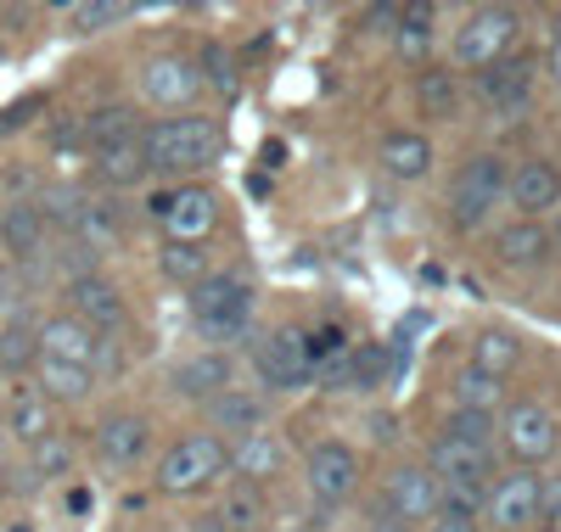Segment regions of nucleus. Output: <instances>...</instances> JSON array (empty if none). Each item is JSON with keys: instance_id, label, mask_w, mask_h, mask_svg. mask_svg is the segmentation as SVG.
<instances>
[{"instance_id": "b1692460", "label": "nucleus", "mask_w": 561, "mask_h": 532, "mask_svg": "<svg viewBox=\"0 0 561 532\" xmlns=\"http://www.w3.org/2000/svg\"><path fill=\"white\" fill-rule=\"evenodd\" d=\"M494 258L505 269H539L550 258V230L539 219H511L505 230H494Z\"/></svg>"}, {"instance_id": "37998d69", "label": "nucleus", "mask_w": 561, "mask_h": 532, "mask_svg": "<svg viewBox=\"0 0 561 532\" xmlns=\"http://www.w3.org/2000/svg\"><path fill=\"white\" fill-rule=\"evenodd\" d=\"M197 68H203V84L214 79V84H219L225 95H230V90H237V73H230V57L219 51V45H208V51H203V62H197Z\"/></svg>"}, {"instance_id": "a211bd4d", "label": "nucleus", "mask_w": 561, "mask_h": 532, "mask_svg": "<svg viewBox=\"0 0 561 532\" xmlns=\"http://www.w3.org/2000/svg\"><path fill=\"white\" fill-rule=\"evenodd\" d=\"M152 449V420L147 415H107L96 426V460L107 471H135Z\"/></svg>"}, {"instance_id": "864d4df0", "label": "nucleus", "mask_w": 561, "mask_h": 532, "mask_svg": "<svg viewBox=\"0 0 561 532\" xmlns=\"http://www.w3.org/2000/svg\"><path fill=\"white\" fill-rule=\"evenodd\" d=\"M0 476H7V443H0Z\"/></svg>"}, {"instance_id": "f8f14e48", "label": "nucleus", "mask_w": 561, "mask_h": 532, "mask_svg": "<svg viewBox=\"0 0 561 532\" xmlns=\"http://www.w3.org/2000/svg\"><path fill=\"white\" fill-rule=\"evenodd\" d=\"M539 488H545V476L539 471H523V465H511L505 476H494V488H489V521L500 532H528L539 527Z\"/></svg>"}, {"instance_id": "412c9836", "label": "nucleus", "mask_w": 561, "mask_h": 532, "mask_svg": "<svg viewBox=\"0 0 561 532\" xmlns=\"http://www.w3.org/2000/svg\"><path fill=\"white\" fill-rule=\"evenodd\" d=\"M280 471H287V443H280L275 431H253V438L230 443V476H242L248 488H259V482H275Z\"/></svg>"}, {"instance_id": "a878e982", "label": "nucleus", "mask_w": 561, "mask_h": 532, "mask_svg": "<svg viewBox=\"0 0 561 532\" xmlns=\"http://www.w3.org/2000/svg\"><path fill=\"white\" fill-rule=\"evenodd\" d=\"M382 169H388L393 180H421V174L433 169V140L415 135V129L382 135Z\"/></svg>"}, {"instance_id": "473e14b6", "label": "nucleus", "mask_w": 561, "mask_h": 532, "mask_svg": "<svg viewBox=\"0 0 561 532\" xmlns=\"http://www.w3.org/2000/svg\"><path fill=\"white\" fill-rule=\"evenodd\" d=\"M39 365V336L28 320H7L0 325V375H28Z\"/></svg>"}, {"instance_id": "f03ea898", "label": "nucleus", "mask_w": 561, "mask_h": 532, "mask_svg": "<svg viewBox=\"0 0 561 532\" xmlns=\"http://www.w3.org/2000/svg\"><path fill=\"white\" fill-rule=\"evenodd\" d=\"M140 140H147L152 174H197L219 158L225 129H219V118H158L140 129Z\"/></svg>"}, {"instance_id": "5fc2aeb1", "label": "nucleus", "mask_w": 561, "mask_h": 532, "mask_svg": "<svg viewBox=\"0 0 561 532\" xmlns=\"http://www.w3.org/2000/svg\"><path fill=\"white\" fill-rule=\"evenodd\" d=\"M0 415H7V404H0Z\"/></svg>"}, {"instance_id": "4c0bfd02", "label": "nucleus", "mask_w": 561, "mask_h": 532, "mask_svg": "<svg viewBox=\"0 0 561 532\" xmlns=\"http://www.w3.org/2000/svg\"><path fill=\"white\" fill-rule=\"evenodd\" d=\"M28 471H34V482L68 476V471H73V438H68V431H51V438H39V443L28 449Z\"/></svg>"}, {"instance_id": "e433bc0d", "label": "nucleus", "mask_w": 561, "mask_h": 532, "mask_svg": "<svg viewBox=\"0 0 561 532\" xmlns=\"http://www.w3.org/2000/svg\"><path fill=\"white\" fill-rule=\"evenodd\" d=\"M444 438H455V443H466V449L494 454V449H500V420H494V415H478V409H455L449 426H444Z\"/></svg>"}, {"instance_id": "72a5a7b5", "label": "nucleus", "mask_w": 561, "mask_h": 532, "mask_svg": "<svg viewBox=\"0 0 561 532\" xmlns=\"http://www.w3.org/2000/svg\"><path fill=\"white\" fill-rule=\"evenodd\" d=\"M73 241H79V247H90V253H107V247H118V241H124L118 208H113V203H84Z\"/></svg>"}, {"instance_id": "20e7f679", "label": "nucleus", "mask_w": 561, "mask_h": 532, "mask_svg": "<svg viewBox=\"0 0 561 532\" xmlns=\"http://www.w3.org/2000/svg\"><path fill=\"white\" fill-rule=\"evenodd\" d=\"M253 375L264 393H304L314 386V354H309V331L298 325H275L253 336Z\"/></svg>"}, {"instance_id": "9b49d317", "label": "nucleus", "mask_w": 561, "mask_h": 532, "mask_svg": "<svg viewBox=\"0 0 561 532\" xmlns=\"http://www.w3.org/2000/svg\"><path fill=\"white\" fill-rule=\"evenodd\" d=\"M158 208V219H163V241H203L214 235V224H219V197L208 185H180V190H169V197H158L152 203Z\"/></svg>"}, {"instance_id": "7ed1b4c3", "label": "nucleus", "mask_w": 561, "mask_h": 532, "mask_svg": "<svg viewBox=\"0 0 561 532\" xmlns=\"http://www.w3.org/2000/svg\"><path fill=\"white\" fill-rule=\"evenodd\" d=\"M219 476H230V443L214 438V431H185V438L169 443L163 460H158V488L169 499L208 494Z\"/></svg>"}, {"instance_id": "4468645a", "label": "nucleus", "mask_w": 561, "mask_h": 532, "mask_svg": "<svg viewBox=\"0 0 561 532\" xmlns=\"http://www.w3.org/2000/svg\"><path fill=\"white\" fill-rule=\"evenodd\" d=\"M382 516H393V521H404V527H433V516H438V476H433L427 465H399V471H388Z\"/></svg>"}, {"instance_id": "603ef678", "label": "nucleus", "mask_w": 561, "mask_h": 532, "mask_svg": "<svg viewBox=\"0 0 561 532\" xmlns=\"http://www.w3.org/2000/svg\"><path fill=\"white\" fill-rule=\"evenodd\" d=\"M550 45H561V7L550 12Z\"/></svg>"}, {"instance_id": "8fccbe9b", "label": "nucleus", "mask_w": 561, "mask_h": 532, "mask_svg": "<svg viewBox=\"0 0 561 532\" xmlns=\"http://www.w3.org/2000/svg\"><path fill=\"white\" fill-rule=\"evenodd\" d=\"M539 68H545V73H550V79L561 84V45H550V51H545V62H539Z\"/></svg>"}, {"instance_id": "39448f33", "label": "nucleus", "mask_w": 561, "mask_h": 532, "mask_svg": "<svg viewBox=\"0 0 561 532\" xmlns=\"http://www.w3.org/2000/svg\"><path fill=\"white\" fill-rule=\"evenodd\" d=\"M505 180H511L505 158H494V152L466 158V163L455 169V180H449V213H455V224H460V230H478V224L505 203Z\"/></svg>"}, {"instance_id": "c03bdc74", "label": "nucleus", "mask_w": 561, "mask_h": 532, "mask_svg": "<svg viewBox=\"0 0 561 532\" xmlns=\"http://www.w3.org/2000/svg\"><path fill=\"white\" fill-rule=\"evenodd\" d=\"M45 107V95H23V102H12V107H0V135H12V129H23L34 113Z\"/></svg>"}, {"instance_id": "2eb2a0df", "label": "nucleus", "mask_w": 561, "mask_h": 532, "mask_svg": "<svg viewBox=\"0 0 561 532\" xmlns=\"http://www.w3.org/2000/svg\"><path fill=\"white\" fill-rule=\"evenodd\" d=\"M505 203L517 208V219H545L550 208H561V169L550 158H523L505 180Z\"/></svg>"}, {"instance_id": "393cba45", "label": "nucleus", "mask_w": 561, "mask_h": 532, "mask_svg": "<svg viewBox=\"0 0 561 532\" xmlns=\"http://www.w3.org/2000/svg\"><path fill=\"white\" fill-rule=\"evenodd\" d=\"M79 135H84V147H90V152H107V147H124V140L140 135V118H135V107L107 102V107H96V113H84V118H79Z\"/></svg>"}, {"instance_id": "ea45409f", "label": "nucleus", "mask_w": 561, "mask_h": 532, "mask_svg": "<svg viewBox=\"0 0 561 532\" xmlns=\"http://www.w3.org/2000/svg\"><path fill=\"white\" fill-rule=\"evenodd\" d=\"M62 18H68V34H102V28L124 23L129 7H113V0H79V7H68Z\"/></svg>"}, {"instance_id": "de8ad7c7", "label": "nucleus", "mask_w": 561, "mask_h": 532, "mask_svg": "<svg viewBox=\"0 0 561 532\" xmlns=\"http://www.w3.org/2000/svg\"><path fill=\"white\" fill-rule=\"evenodd\" d=\"M399 18H404V7H370V23H377L382 34H393V28H399Z\"/></svg>"}, {"instance_id": "423d86ee", "label": "nucleus", "mask_w": 561, "mask_h": 532, "mask_svg": "<svg viewBox=\"0 0 561 532\" xmlns=\"http://www.w3.org/2000/svg\"><path fill=\"white\" fill-rule=\"evenodd\" d=\"M511 39H517V12L511 7H478V12H466V23L455 28L449 57L466 73H483L500 57H511Z\"/></svg>"}, {"instance_id": "3c124183", "label": "nucleus", "mask_w": 561, "mask_h": 532, "mask_svg": "<svg viewBox=\"0 0 561 532\" xmlns=\"http://www.w3.org/2000/svg\"><path fill=\"white\" fill-rule=\"evenodd\" d=\"M365 532H410V527H404V521H393V516H377Z\"/></svg>"}, {"instance_id": "6ab92c4d", "label": "nucleus", "mask_w": 561, "mask_h": 532, "mask_svg": "<svg viewBox=\"0 0 561 532\" xmlns=\"http://www.w3.org/2000/svg\"><path fill=\"white\" fill-rule=\"evenodd\" d=\"M203 409H208L214 438H225V443L253 438V431H264V420H270V398H264V393H253V386H230V393L208 398Z\"/></svg>"}, {"instance_id": "7c9ffc66", "label": "nucleus", "mask_w": 561, "mask_h": 532, "mask_svg": "<svg viewBox=\"0 0 561 532\" xmlns=\"http://www.w3.org/2000/svg\"><path fill=\"white\" fill-rule=\"evenodd\" d=\"M415 107H421V118H433V124L460 118V84H455V73H444V68L421 73L415 79Z\"/></svg>"}, {"instance_id": "ddd939ff", "label": "nucleus", "mask_w": 561, "mask_h": 532, "mask_svg": "<svg viewBox=\"0 0 561 532\" xmlns=\"http://www.w3.org/2000/svg\"><path fill=\"white\" fill-rule=\"evenodd\" d=\"M68 292V314L73 320H84L96 336H113V331H124L129 325V303H124V292L96 269V275H79V280H68L62 286Z\"/></svg>"}, {"instance_id": "09e8293b", "label": "nucleus", "mask_w": 561, "mask_h": 532, "mask_svg": "<svg viewBox=\"0 0 561 532\" xmlns=\"http://www.w3.org/2000/svg\"><path fill=\"white\" fill-rule=\"evenodd\" d=\"M192 532H230V527H225L219 510H203V516H192Z\"/></svg>"}, {"instance_id": "a18cd8bd", "label": "nucleus", "mask_w": 561, "mask_h": 532, "mask_svg": "<svg viewBox=\"0 0 561 532\" xmlns=\"http://www.w3.org/2000/svg\"><path fill=\"white\" fill-rule=\"evenodd\" d=\"M539 527H561V476L556 482L545 476V488H539Z\"/></svg>"}, {"instance_id": "dca6fc26", "label": "nucleus", "mask_w": 561, "mask_h": 532, "mask_svg": "<svg viewBox=\"0 0 561 532\" xmlns=\"http://www.w3.org/2000/svg\"><path fill=\"white\" fill-rule=\"evenodd\" d=\"M230 386H237V365H230V354H219V348H203V354L180 359L169 370V393L192 398V404H208V398L230 393Z\"/></svg>"}, {"instance_id": "0eeeda50", "label": "nucleus", "mask_w": 561, "mask_h": 532, "mask_svg": "<svg viewBox=\"0 0 561 532\" xmlns=\"http://www.w3.org/2000/svg\"><path fill=\"white\" fill-rule=\"evenodd\" d=\"M304 482H309V499H314L320 510H343V505L359 494V454H354L343 438H325V443L309 449Z\"/></svg>"}, {"instance_id": "c756f323", "label": "nucleus", "mask_w": 561, "mask_h": 532, "mask_svg": "<svg viewBox=\"0 0 561 532\" xmlns=\"http://www.w3.org/2000/svg\"><path fill=\"white\" fill-rule=\"evenodd\" d=\"M158 269L174 280V286H203L208 275H214V264H208V247H197V241H163L158 247Z\"/></svg>"}, {"instance_id": "c85d7f7f", "label": "nucleus", "mask_w": 561, "mask_h": 532, "mask_svg": "<svg viewBox=\"0 0 561 532\" xmlns=\"http://www.w3.org/2000/svg\"><path fill=\"white\" fill-rule=\"evenodd\" d=\"M433 34H438V7H404L393 28V51L404 62H427L433 57Z\"/></svg>"}, {"instance_id": "1a4fd4ad", "label": "nucleus", "mask_w": 561, "mask_h": 532, "mask_svg": "<svg viewBox=\"0 0 561 532\" xmlns=\"http://www.w3.org/2000/svg\"><path fill=\"white\" fill-rule=\"evenodd\" d=\"M561 443V426L545 404H511L505 420H500V449L511 454V465L523 471H539V460H550Z\"/></svg>"}, {"instance_id": "9d476101", "label": "nucleus", "mask_w": 561, "mask_h": 532, "mask_svg": "<svg viewBox=\"0 0 561 532\" xmlns=\"http://www.w3.org/2000/svg\"><path fill=\"white\" fill-rule=\"evenodd\" d=\"M140 95H147V107H158V113H180L203 95V68L180 51L147 57L140 62Z\"/></svg>"}, {"instance_id": "79ce46f5", "label": "nucleus", "mask_w": 561, "mask_h": 532, "mask_svg": "<svg viewBox=\"0 0 561 532\" xmlns=\"http://www.w3.org/2000/svg\"><path fill=\"white\" fill-rule=\"evenodd\" d=\"M18 303H23V275H18V264L0 258V325H7V320H23Z\"/></svg>"}, {"instance_id": "cd10ccee", "label": "nucleus", "mask_w": 561, "mask_h": 532, "mask_svg": "<svg viewBox=\"0 0 561 532\" xmlns=\"http://www.w3.org/2000/svg\"><path fill=\"white\" fill-rule=\"evenodd\" d=\"M96 174L113 185V190H129V185H140L152 174V163H147V140H124V147H107V152H96Z\"/></svg>"}, {"instance_id": "f257e3e1", "label": "nucleus", "mask_w": 561, "mask_h": 532, "mask_svg": "<svg viewBox=\"0 0 561 532\" xmlns=\"http://www.w3.org/2000/svg\"><path fill=\"white\" fill-rule=\"evenodd\" d=\"M192 325L208 348H230L253 336V286L237 269H214L203 286H192Z\"/></svg>"}, {"instance_id": "bb28decb", "label": "nucleus", "mask_w": 561, "mask_h": 532, "mask_svg": "<svg viewBox=\"0 0 561 532\" xmlns=\"http://www.w3.org/2000/svg\"><path fill=\"white\" fill-rule=\"evenodd\" d=\"M34 386L51 404H84L90 393H96V375L79 370V365H57V359H39L34 365Z\"/></svg>"}, {"instance_id": "49530a36", "label": "nucleus", "mask_w": 561, "mask_h": 532, "mask_svg": "<svg viewBox=\"0 0 561 532\" xmlns=\"http://www.w3.org/2000/svg\"><path fill=\"white\" fill-rule=\"evenodd\" d=\"M427 532H483V521H466V516H433Z\"/></svg>"}, {"instance_id": "aec40b11", "label": "nucleus", "mask_w": 561, "mask_h": 532, "mask_svg": "<svg viewBox=\"0 0 561 532\" xmlns=\"http://www.w3.org/2000/svg\"><path fill=\"white\" fill-rule=\"evenodd\" d=\"M427 471L438 476V482H472V488H494V454H483V449H466V443H455V438H438L433 449H427Z\"/></svg>"}, {"instance_id": "6e6552de", "label": "nucleus", "mask_w": 561, "mask_h": 532, "mask_svg": "<svg viewBox=\"0 0 561 532\" xmlns=\"http://www.w3.org/2000/svg\"><path fill=\"white\" fill-rule=\"evenodd\" d=\"M534 79H539V57H500L494 68H483L478 73V102L500 118V124H511V118H523L528 113V102H534Z\"/></svg>"}, {"instance_id": "c9c22d12", "label": "nucleus", "mask_w": 561, "mask_h": 532, "mask_svg": "<svg viewBox=\"0 0 561 532\" xmlns=\"http://www.w3.org/2000/svg\"><path fill=\"white\" fill-rule=\"evenodd\" d=\"M505 398V386H500V375H483V370H472L466 365L460 375H455V409H478V415H494V404Z\"/></svg>"}, {"instance_id": "a19ab883", "label": "nucleus", "mask_w": 561, "mask_h": 532, "mask_svg": "<svg viewBox=\"0 0 561 532\" xmlns=\"http://www.w3.org/2000/svg\"><path fill=\"white\" fill-rule=\"evenodd\" d=\"M84 203H90V197H79V190L57 185V190H45V197H39L34 208H39V219H45V224H57V230H68V235H73V230H79Z\"/></svg>"}, {"instance_id": "f3484780", "label": "nucleus", "mask_w": 561, "mask_h": 532, "mask_svg": "<svg viewBox=\"0 0 561 532\" xmlns=\"http://www.w3.org/2000/svg\"><path fill=\"white\" fill-rule=\"evenodd\" d=\"M34 336H39V359H57V365H79V370H90V365H96V354H102V336L90 331L84 320H73V314L39 320Z\"/></svg>"}, {"instance_id": "4be33fe9", "label": "nucleus", "mask_w": 561, "mask_h": 532, "mask_svg": "<svg viewBox=\"0 0 561 532\" xmlns=\"http://www.w3.org/2000/svg\"><path fill=\"white\" fill-rule=\"evenodd\" d=\"M0 420H7V431L23 449H34L39 438H51V431H57V404L45 398L39 386H18V393L7 398V415H0Z\"/></svg>"}, {"instance_id": "2f4dec72", "label": "nucleus", "mask_w": 561, "mask_h": 532, "mask_svg": "<svg viewBox=\"0 0 561 532\" xmlns=\"http://www.w3.org/2000/svg\"><path fill=\"white\" fill-rule=\"evenodd\" d=\"M517 359H523V343H517L511 331H500V325L478 331V343H472V370L505 381V370H517Z\"/></svg>"}, {"instance_id": "5701e85b", "label": "nucleus", "mask_w": 561, "mask_h": 532, "mask_svg": "<svg viewBox=\"0 0 561 532\" xmlns=\"http://www.w3.org/2000/svg\"><path fill=\"white\" fill-rule=\"evenodd\" d=\"M45 235H51V224L39 219L34 203H12L7 219H0V247H7V264H34V258H45Z\"/></svg>"}, {"instance_id": "58836bf2", "label": "nucleus", "mask_w": 561, "mask_h": 532, "mask_svg": "<svg viewBox=\"0 0 561 532\" xmlns=\"http://www.w3.org/2000/svg\"><path fill=\"white\" fill-rule=\"evenodd\" d=\"M219 516H225L230 532H259L264 527V494L248 488V482H237V488L219 499Z\"/></svg>"}, {"instance_id": "f704fd0d", "label": "nucleus", "mask_w": 561, "mask_h": 532, "mask_svg": "<svg viewBox=\"0 0 561 532\" xmlns=\"http://www.w3.org/2000/svg\"><path fill=\"white\" fill-rule=\"evenodd\" d=\"M354 393H377L393 375V348L388 343H354Z\"/></svg>"}]
</instances>
